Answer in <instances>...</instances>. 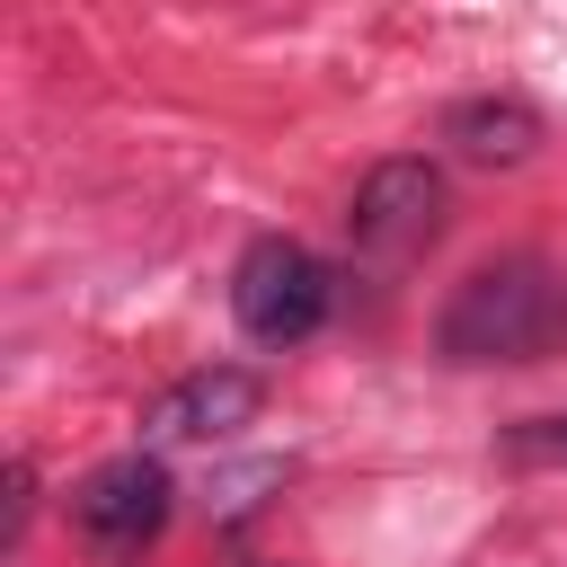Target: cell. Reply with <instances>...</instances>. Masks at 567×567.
<instances>
[{
	"label": "cell",
	"instance_id": "1",
	"mask_svg": "<svg viewBox=\"0 0 567 567\" xmlns=\"http://www.w3.org/2000/svg\"><path fill=\"white\" fill-rule=\"evenodd\" d=\"M549 346H567V275L549 257H496L461 275L434 319L443 363H540Z\"/></svg>",
	"mask_w": 567,
	"mask_h": 567
},
{
	"label": "cell",
	"instance_id": "2",
	"mask_svg": "<svg viewBox=\"0 0 567 567\" xmlns=\"http://www.w3.org/2000/svg\"><path fill=\"white\" fill-rule=\"evenodd\" d=\"M328 301H337V284H328V266L301 248V239H248V257L230 266V319L257 337V346H301V337H319V319H328Z\"/></svg>",
	"mask_w": 567,
	"mask_h": 567
},
{
	"label": "cell",
	"instance_id": "3",
	"mask_svg": "<svg viewBox=\"0 0 567 567\" xmlns=\"http://www.w3.org/2000/svg\"><path fill=\"white\" fill-rule=\"evenodd\" d=\"M434 230H443V177H434V159H381V168L354 186V204H346V239H354V257H372V266L425 257Z\"/></svg>",
	"mask_w": 567,
	"mask_h": 567
},
{
	"label": "cell",
	"instance_id": "4",
	"mask_svg": "<svg viewBox=\"0 0 567 567\" xmlns=\"http://www.w3.org/2000/svg\"><path fill=\"white\" fill-rule=\"evenodd\" d=\"M168 470L151 461V452H115V461H97L80 487H71V523H80V540L97 549V558H142L159 532H168Z\"/></svg>",
	"mask_w": 567,
	"mask_h": 567
},
{
	"label": "cell",
	"instance_id": "5",
	"mask_svg": "<svg viewBox=\"0 0 567 567\" xmlns=\"http://www.w3.org/2000/svg\"><path fill=\"white\" fill-rule=\"evenodd\" d=\"M257 372H186L177 390H159L151 399V416H142V434L151 443H213V434H230V425H248L257 416Z\"/></svg>",
	"mask_w": 567,
	"mask_h": 567
},
{
	"label": "cell",
	"instance_id": "6",
	"mask_svg": "<svg viewBox=\"0 0 567 567\" xmlns=\"http://www.w3.org/2000/svg\"><path fill=\"white\" fill-rule=\"evenodd\" d=\"M443 142H452L461 159H478V168H514V159H532L540 115H532L523 97H461V106L443 115Z\"/></svg>",
	"mask_w": 567,
	"mask_h": 567
},
{
	"label": "cell",
	"instance_id": "7",
	"mask_svg": "<svg viewBox=\"0 0 567 567\" xmlns=\"http://www.w3.org/2000/svg\"><path fill=\"white\" fill-rule=\"evenodd\" d=\"M532 452H567V416H532L514 434V461H532Z\"/></svg>",
	"mask_w": 567,
	"mask_h": 567
}]
</instances>
